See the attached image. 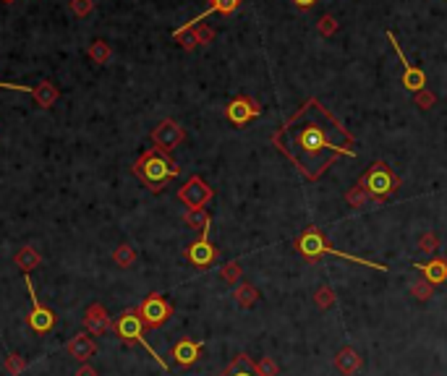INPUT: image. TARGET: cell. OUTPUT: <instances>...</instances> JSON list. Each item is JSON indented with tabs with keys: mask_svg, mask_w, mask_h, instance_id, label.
I'll use <instances>...</instances> for the list:
<instances>
[{
	"mask_svg": "<svg viewBox=\"0 0 447 376\" xmlns=\"http://www.w3.org/2000/svg\"><path fill=\"white\" fill-rule=\"evenodd\" d=\"M272 146L312 183L319 181L340 157H356L353 133L316 97L298 104V110L272 133Z\"/></svg>",
	"mask_w": 447,
	"mask_h": 376,
	"instance_id": "obj_1",
	"label": "cell"
},
{
	"mask_svg": "<svg viewBox=\"0 0 447 376\" xmlns=\"http://www.w3.org/2000/svg\"><path fill=\"white\" fill-rule=\"evenodd\" d=\"M178 173H181V168L175 165V159L171 155H165V152H160L157 146L142 152L139 159L133 162V175L144 183L152 194H162L165 186L173 178H178Z\"/></svg>",
	"mask_w": 447,
	"mask_h": 376,
	"instance_id": "obj_2",
	"label": "cell"
},
{
	"mask_svg": "<svg viewBox=\"0 0 447 376\" xmlns=\"http://www.w3.org/2000/svg\"><path fill=\"white\" fill-rule=\"evenodd\" d=\"M296 251L301 254L306 261H319L322 256H340V259H348L353 261V264H361V267H371V269H377V272H387V264H380V261H371V259H364V256H353V254H348V251H338V248H332L327 243V238L325 233L319 230V228H306L298 238H296Z\"/></svg>",
	"mask_w": 447,
	"mask_h": 376,
	"instance_id": "obj_3",
	"label": "cell"
},
{
	"mask_svg": "<svg viewBox=\"0 0 447 376\" xmlns=\"http://www.w3.org/2000/svg\"><path fill=\"white\" fill-rule=\"evenodd\" d=\"M144 329L146 327H144V322H142V316H139V309H126V311L113 322V332H116V338H118L120 342H126V345H142V348L157 361L160 368L168 371L171 366L165 364L157 353H155V348L144 340Z\"/></svg>",
	"mask_w": 447,
	"mask_h": 376,
	"instance_id": "obj_4",
	"label": "cell"
},
{
	"mask_svg": "<svg viewBox=\"0 0 447 376\" xmlns=\"http://www.w3.org/2000/svg\"><path fill=\"white\" fill-rule=\"evenodd\" d=\"M358 183L367 188V194L371 196V201H387L390 196L400 188V178L393 173V168L387 165V162H374L371 168L358 178Z\"/></svg>",
	"mask_w": 447,
	"mask_h": 376,
	"instance_id": "obj_5",
	"label": "cell"
},
{
	"mask_svg": "<svg viewBox=\"0 0 447 376\" xmlns=\"http://www.w3.org/2000/svg\"><path fill=\"white\" fill-rule=\"evenodd\" d=\"M139 316H142V322H144L146 329H160V327H165L171 322L173 303L165 298V296L152 293V296H146V298L139 303Z\"/></svg>",
	"mask_w": 447,
	"mask_h": 376,
	"instance_id": "obj_6",
	"label": "cell"
},
{
	"mask_svg": "<svg viewBox=\"0 0 447 376\" xmlns=\"http://www.w3.org/2000/svg\"><path fill=\"white\" fill-rule=\"evenodd\" d=\"M215 196V188H210V183L204 181L201 175H191L188 181L178 188V201L186 209H201L207 207Z\"/></svg>",
	"mask_w": 447,
	"mask_h": 376,
	"instance_id": "obj_7",
	"label": "cell"
},
{
	"mask_svg": "<svg viewBox=\"0 0 447 376\" xmlns=\"http://www.w3.org/2000/svg\"><path fill=\"white\" fill-rule=\"evenodd\" d=\"M262 115V104L257 102L254 97L249 94H238L233 97L228 107H225V118L236 126V129H246L251 120H257V118Z\"/></svg>",
	"mask_w": 447,
	"mask_h": 376,
	"instance_id": "obj_8",
	"label": "cell"
},
{
	"mask_svg": "<svg viewBox=\"0 0 447 376\" xmlns=\"http://www.w3.org/2000/svg\"><path fill=\"white\" fill-rule=\"evenodd\" d=\"M186 142V131L184 126L178 123V120H173V118H165V120H160L157 126L152 129V144L157 146L160 152H165V155H171L175 146H181Z\"/></svg>",
	"mask_w": 447,
	"mask_h": 376,
	"instance_id": "obj_9",
	"label": "cell"
},
{
	"mask_svg": "<svg viewBox=\"0 0 447 376\" xmlns=\"http://www.w3.org/2000/svg\"><path fill=\"white\" fill-rule=\"evenodd\" d=\"M384 37H387V42L393 45L395 55L400 58V63H403V87H406L408 91H421L426 89V74H424V68H416L413 63H408L406 52H403V47H400V42H397V37H395V32H384Z\"/></svg>",
	"mask_w": 447,
	"mask_h": 376,
	"instance_id": "obj_10",
	"label": "cell"
},
{
	"mask_svg": "<svg viewBox=\"0 0 447 376\" xmlns=\"http://www.w3.org/2000/svg\"><path fill=\"white\" fill-rule=\"evenodd\" d=\"M27 290H29V296H32V311H29V316H27V324L32 327L37 335H45V332H50V329L55 327V313L37 300L34 283H32L29 277H27Z\"/></svg>",
	"mask_w": 447,
	"mask_h": 376,
	"instance_id": "obj_11",
	"label": "cell"
},
{
	"mask_svg": "<svg viewBox=\"0 0 447 376\" xmlns=\"http://www.w3.org/2000/svg\"><path fill=\"white\" fill-rule=\"evenodd\" d=\"M217 256H220V251H217V246L210 241V235H199L197 241L186 248V259L191 261L194 267H199V269L212 267V264L217 261Z\"/></svg>",
	"mask_w": 447,
	"mask_h": 376,
	"instance_id": "obj_12",
	"label": "cell"
},
{
	"mask_svg": "<svg viewBox=\"0 0 447 376\" xmlns=\"http://www.w3.org/2000/svg\"><path fill=\"white\" fill-rule=\"evenodd\" d=\"M241 8V0H210V5L204 8V11L194 16L191 21H186L184 26H178L175 32H173V37H178V34H184V32H191L194 26L204 24V19H210L212 13H223V16H230V13H236Z\"/></svg>",
	"mask_w": 447,
	"mask_h": 376,
	"instance_id": "obj_13",
	"label": "cell"
},
{
	"mask_svg": "<svg viewBox=\"0 0 447 376\" xmlns=\"http://www.w3.org/2000/svg\"><path fill=\"white\" fill-rule=\"evenodd\" d=\"M84 329H87V335H105L113 329V319H110V313L102 303H92V306H87V311H84Z\"/></svg>",
	"mask_w": 447,
	"mask_h": 376,
	"instance_id": "obj_14",
	"label": "cell"
},
{
	"mask_svg": "<svg viewBox=\"0 0 447 376\" xmlns=\"http://www.w3.org/2000/svg\"><path fill=\"white\" fill-rule=\"evenodd\" d=\"M201 351H204V345L201 342H194V340H178L175 345H173V361L178 366H184V368H188V366H194L199 361V355H201Z\"/></svg>",
	"mask_w": 447,
	"mask_h": 376,
	"instance_id": "obj_15",
	"label": "cell"
},
{
	"mask_svg": "<svg viewBox=\"0 0 447 376\" xmlns=\"http://www.w3.org/2000/svg\"><path fill=\"white\" fill-rule=\"evenodd\" d=\"M66 353L71 358H76L79 364H87L92 355H97V342L89 335H76L66 342Z\"/></svg>",
	"mask_w": 447,
	"mask_h": 376,
	"instance_id": "obj_16",
	"label": "cell"
},
{
	"mask_svg": "<svg viewBox=\"0 0 447 376\" xmlns=\"http://www.w3.org/2000/svg\"><path fill=\"white\" fill-rule=\"evenodd\" d=\"M416 269L421 272V277L426 280V283H432L434 287L442 285V283H447V259L445 256H434V259H429L426 264H413Z\"/></svg>",
	"mask_w": 447,
	"mask_h": 376,
	"instance_id": "obj_17",
	"label": "cell"
},
{
	"mask_svg": "<svg viewBox=\"0 0 447 376\" xmlns=\"http://www.w3.org/2000/svg\"><path fill=\"white\" fill-rule=\"evenodd\" d=\"M361 366H364V358L351 345H345V348H340V351L335 353V368L342 376H353L356 371H361Z\"/></svg>",
	"mask_w": 447,
	"mask_h": 376,
	"instance_id": "obj_18",
	"label": "cell"
},
{
	"mask_svg": "<svg viewBox=\"0 0 447 376\" xmlns=\"http://www.w3.org/2000/svg\"><path fill=\"white\" fill-rule=\"evenodd\" d=\"M217 376H259V374H257V364L251 361V355H246V353H238L236 358L225 366Z\"/></svg>",
	"mask_w": 447,
	"mask_h": 376,
	"instance_id": "obj_19",
	"label": "cell"
},
{
	"mask_svg": "<svg viewBox=\"0 0 447 376\" xmlns=\"http://www.w3.org/2000/svg\"><path fill=\"white\" fill-rule=\"evenodd\" d=\"M32 97H34V102L40 104L42 110H50V107L58 102V97H61V89L55 87L53 81H40V84L32 89Z\"/></svg>",
	"mask_w": 447,
	"mask_h": 376,
	"instance_id": "obj_20",
	"label": "cell"
},
{
	"mask_svg": "<svg viewBox=\"0 0 447 376\" xmlns=\"http://www.w3.org/2000/svg\"><path fill=\"white\" fill-rule=\"evenodd\" d=\"M184 222L191 228V230H199L201 235H210V230H212V217L204 207L201 209H186Z\"/></svg>",
	"mask_w": 447,
	"mask_h": 376,
	"instance_id": "obj_21",
	"label": "cell"
},
{
	"mask_svg": "<svg viewBox=\"0 0 447 376\" xmlns=\"http://www.w3.org/2000/svg\"><path fill=\"white\" fill-rule=\"evenodd\" d=\"M14 261L21 272H32V269H37V267L42 264V256L34 246H21L19 251H16Z\"/></svg>",
	"mask_w": 447,
	"mask_h": 376,
	"instance_id": "obj_22",
	"label": "cell"
},
{
	"mask_svg": "<svg viewBox=\"0 0 447 376\" xmlns=\"http://www.w3.org/2000/svg\"><path fill=\"white\" fill-rule=\"evenodd\" d=\"M233 300H236L241 309H251L259 300V290L251 285V283H241V285L233 287Z\"/></svg>",
	"mask_w": 447,
	"mask_h": 376,
	"instance_id": "obj_23",
	"label": "cell"
},
{
	"mask_svg": "<svg viewBox=\"0 0 447 376\" xmlns=\"http://www.w3.org/2000/svg\"><path fill=\"white\" fill-rule=\"evenodd\" d=\"M87 55H89L92 63L105 65L113 58V47H110V42H105V39H92L89 47H87Z\"/></svg>",
	"mask_w": 447,
	"mask_h": 376,
	"instance_id": "obj_24",
	"label": "cell"
},
{
	"mask_svg": "<svg viewBox=\"0 0 447 376\" xmlns=\"http://www.w3.org/2000/svg\"><path fill=\"white\" fill-rule=\"evenodd\" d=\"M314 303L319 311H329V309L338 303V293H335L329 285H319L314 290Z\"/></svg>",
	"mask_w": 447,
	"mask_h": 376,
	"instance_id": "obj_25",
	"label": "cell"
},
{
	"mask_svg": "<svg viewBox=\"0 0 447 376\" xmlns=\"http://www.w3.org/2000/svg\"><path fill=\"white\" fill-rule=\"evenodd\" d=\"M113 261L118 264L120 269H129V267H133V264H136V251H133V246H129V243H120V246L113 251Z\"/></svg>",
	"mask_w": 447,
	"mask_h": 376,
	"instance_id": "obj_26",
	"label": "cell"
},
{
	"mask_svg": "<svg viewBox=\"0 0 447 376\" xmlns=\"http://www.w3.org/2000/svg\"><path fill=\"white\" fill-rule=\"evenodd\" d=\"M27 358L21 355V353H8L6 355V364H3V368H6V374L8 376H21L24 371H27Z\"/></svg>",
	"mask_w": 447,
	"mask_h": 376,
	"instance_id": "obj_27",
	"label": "cell"
},
{
	"mask_svg": "<svg viewBox=\"0 0 447 376\" xmlns=\"http://www.w3.org/2000/svg\"><path fill=\"white\" fill-rule=\"evenodd\" d=\"M338 29H340V21L332 16V13H325L319 21H316V32H319V37H335L338 34Z\"/></svg>",
	"mask_w": 447,
	"mask_h": 376,
	"instance_id": "obj_28",
	"label": "cell"
},
{
	"mask_svg": "<svg viewBox=\"0 0 447 376\" xmlns=\"http://www.w3.org/2000/svg\"><path fill=\"white\" fill-rule=\"evenodd\" d=\"M369 199H371V196L367 194V188H364L361 183H356L353 188H351V191L345 194V201H348V204H351L353 209H361V207H364V204L369 201Z\"/></svg>",
	"mask_w": 447,
	"mask_h": 376,
	"instance_id": "obj_29",
	"label": "cell"
},
{
	"mask_svg": "<svg viewBox=\"0 0 447 376\" xmlns=\"http://www.w3.org/2000/svg\"><path fill=\"white\" fill-rule=\"evenodd\" d=\"M419 251H424L426 256H434L437 251H439V238H437V233H432V230H426V233L419 238Z\"/></svg>",
	"mask_w": 447,
	"mask_h": 376,
	"instance_id": "obj_30",
	"label": "cell"
},
{
	"mask_svg": "<svg viewBox=\"0 0 447 376\" xmlns=\"http://www.w3.org/2000/svg\"><path fill=\"white\" fill-rule=\"evenodd\" d=\"M241 274H243V269H241L238 261H225L223 267H220V277H223L225 283H230V285H236L238 280H241Z\"/></svg>",
	"mask_w": 447,
	"mask_h": 376,
	"instance_id": "obj_31",
	"label": "cell"
},
{
	"mask_svg": "<svg viewBox=\"0 0 447 376\" xmlns=\"http://www.w3.org/2000/svg\"><path fill=\"white\" fill-rule=\"evenodd\" d=\"M411 293H413V298L416 300H429L434 296V285L421 277V280H416V283L411 285Z\"/></svg>",
	"mask_w": 447,
	"mask_h": 376,
	"instance_id": "obj_32",
	"label": "cell"
},
{
	"mask_svg": "<svg viewBox=\"0 0 447 376\" xmlns=\"http://www.w3.org/2000/svg\"><path fill=\"white\" fill-rule=\"evenodd\" d=\"M68 8L76 19H87L94 11V0H68Z\"/></svg>",
	"mask_w": 447,
	"mask_h": 376,
	"instance_id": "obj_33",
	"label": "cell"
},
{
	"mask_svg": "<svg viewBox=\"0 0 447 376\" xmlns=\"http://www.w3.org/2000/svg\"><path fill=\"white\" fill-rule=\"evenodd\" d=\"M194 32V37H197V45L199 47H204V45H210V42H215V29L207 24H199L191 29Z\"/></svg>",
	"mask_w": 447,
	"mask_h": 376,
	"instance_id": "obj_34",
	"label": "cell"
},
{
	"mask_svg": "<svg viewBox=\"0 0 447 376\" xmlns=\"http://www.w3.org/2000/svg\"><path fill=\"white\" fill-rule=\"evenodd\" d=\"M257 374L259 376H277L280 374V366H277L270 355H264V358L257 361Z\"/></svg>",
	"mask_w": 447,
	"mask_h": 376,
	"instance_id": "obj_35",
	"label": "cell"
},
{
	"mask_svg": "<svg viewBox=\"0 0 447 376\" xmlns=\"http://www.w3.org/2000/svg\"><path fill=\"white\" fill-rule=\"evenodd\" d=\"M413 100H416V104H419L421 110H432L434 104H437V94L432 89H421L413 94Z\"/></svg>",
	"mask_w": 447,
	"mask_h": 376,
	"instance_id": "obj_36",
	"label": "cell"
},
{
	"mask_svg": "<svg viewBox=\"0 0 447 376\" xmlns=\"http://www.w3.org/2000/svg\"><path fill=\"white\" fill-rule=\"evenodd\" d=\"M181 47H184L186 52H194L199 47L197 45V37H194V32H184V34H178V37H173Z\"/></svg>",
	"mask_w": 447,
	"mask_h": 376,
	"instance_id": "obj_37",
	"label": "cell"
},
{
	"mask_svg": "<svg viewBox=\"0 0 447 376\" xmlns=\"http://www.w3.org/2000/svg\"><path fill=\"white\" fill-rule=\"evenodd\" d=\"M0 89H14V91H27L32 94L34 87H27V84H11V81H0Z\"/></svg>",
	"mask_w": 447,
	"mask_h": 376,
	"instance_id": "obj_38",
	"label": "cell"
},
{
	"mask_svg": "<svg viewBox=\"0 0 447 376\" xmlns=\"http://www.w3.org/2000/svg\"><path fill=\"white\" fill-rule=\"evenodd\" d=\"M74 376H97V368H94V366H89V364H81Z\"/></svg>",
	"mask_w": 447,
	"mask_h": 376,
	"instance_id": "obj_39",
	"label": "cell"
},
{
	"mask_svg": "<svg viewBox=\"0 0 447 376\" xmlns=\"http://www.w3.org/2000/svg\"><path fill=\"white\" fill-rule=\"evenodd\" d=\"M290 3H293V5H296V8H298V11H309V8H312V5H314L316 0H290Z\"/></svg>",
	"mask_w": 447,
	"mask_h": 376,
	"instance_id": "obj_40",
	"label": "cell"
},
{
	"mask_svg": "<svg viewBox=\"0 0 447 376\" xmlns=\"http://www.w3.org/2000/svg\"><path fill=\"white\" fill-rule=\"evenodd\" d=\"M0 3H3V5H11V3H16V0H0Z\"/></svg>",
	"mask_w": 447,
	"mask_h": 376,
	"instance_id": "obj_41",
	"label": "cell"
}]
</instances>
